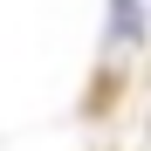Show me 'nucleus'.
I'll list each match as a JSON object with an SVG mask.
<instances>
[{
  "label": "nucleus",
  "instance_id": "obj_1",
  "mask_svg": "<svg viewBox=\"0 0 151 151\" xmlns=\"http://www.w3.org/2000/svg\"><path fill=\"white\" fill-rule=\"evenodd\" d=\"M110 35L117 41H144V7L137 0H110Z\"/></svg>",
  "mask_w": 151,
  "mask_h": 151
}]
</instances>
